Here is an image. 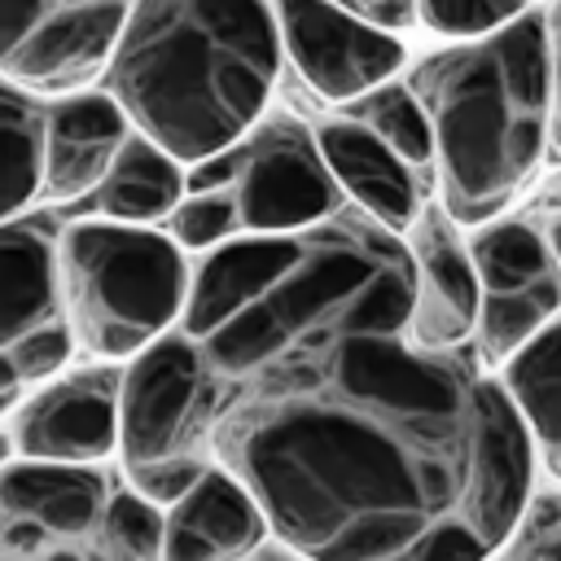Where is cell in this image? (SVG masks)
Instances as JSON below:
<instances>
[{
	"label": "cell",
	"mask_w": 561,
	"mask_h": 561,
	"mask_svg": "<svg viewBox=\"0 0 561 561\" xmlns=\"http://www.w3.org/2000/svg\"><path fill=\"white\" fill-rule=\"evenodd\" d=\"M408 311V237L355 202L197 259L180 324L219 373L215 460L259 495L285 552L500 557L535 491L500 368L478 342H412Z\"/></svg>",
	"instance_id": "cell-1"
},
{
	"label": "cell",
	"mask_w": 561,
	"mask_h": 561,
	"mask_svg": "<svg viewBox=\"0 0 561 561\" xmlns=\"http://www.w3.org/2000/svg\"><path fill=\"white\" fill-rule=\"evenodd\" d=\"M280 53L276 0H131L105 88L136 131L193 167L267 114Z\"/></svg>",
	"instance_id": "cell-2"
},
{
	"label": "cell",
	"mask_w": 561,
	"mask_h": 561,
	"mask_svg": "<svg viewBox=\"0 0 561 561\" xmlns=\"http://www.w3.org/2000/svg\"><path fill=\"white\" fill-rule=\"evenodd\" d=\"M430 127L438 202L478 228L535 180L552 145V35L526 9L500 31L456 39L408 70Z\"/></svg>",
	"instance_id": "cell-3"
},
{
	"label": "cell",
	"mask_w": 561,
	"mask_h": 561,
	"mask_svg": "<svg viewBox=\"0 0 561 561\" xmlns=\"http://www.w3.org/2000/svg\"><path fill=\"white\" fill-rule=\"evenodd\" d=\"M61 302L88 359H131L171 333L193 294L188 250L153 224L83 215L57 237Z\"/></svg>",
	"instance_id": "cell-4"
},
{
	"label": "cell",
	"mask_w": 561,
	"mask_h": 561,
	"mask_svg": "<svg viewBox=\"0 0 561 561\" xmlns=\"http://www.w3.org/2000/svg\"><path fill=\"white\" fill-rule=\"evenodd\" d=\"M219 373L184 324L149 342L123 368V473L136 491L175 504L215 465Z\"/></svg>",
	"instance_id": "cell-5"
},
{
	"label": "cell",
	"mask_w": 561,
	"mask_h": 561,
	"mask_svg": "<svg viewBox=\"0 0 561 561\" xmlns=\"http://www.w3.org/2000/svg\"><path fill=\"white\" fill-rule=\"evenodd\" d=\"M188 188H228L245 237L298 232L351 202L320 149L316 127L294 114H263L228 149L193 162Z\"/></svg>",
	"instance_id": "cell-6"
},
{
	"label": "cell",
	"mask_w": 561,
	"mask_h": 561,
	"mask_svg": "<svg viewBox=\"0 0 561 561\" xmlns=\"http://www.w3.org/2000/svg\"><path fill=\"white\" fill-rule=\"evenodd\" d=\"M61 224L53 206L35 215L4 219L0 232V359H4V408L18 403L22 386L57 377L75 346V329L61 302L57 237Z\"/></svg>",
	"instance_id": "cell-7"
},
{
	"label": "cell",
	"mask_w": 561,
	"mask_h": 561,
	"mask_svg": "<svg viewBox=\"0 0 561 561\" xmlns=\"http://www.w3.org/2000/svg\"><path fill=\"white\" fill-rule=\"evenodd\" d=\"M114 495L101 460L9 456L0 473V557H92V535Z\"/></svg>",
	"instance_id": "cell-8"
},
{
	"label": "cell",
	"mask_w": 561,
	"mask_h": 561,
	"mask_svg": "<svg viewBox=\"0 0 561 561\" xmlns=\"http://www.w3.org/2000/svg\"><path fill=\"white\" fill-rule=\"evenodd\" d=\"M131 0H0L4 79L44 96L75 92L105 70Z\"/></svg>",
	"instance_id": "cell-9"
},
{
	"label": "cell",
	"mask_w": 561,
	"mask_h": 561,
	"mask_svg": "<svg viewBox=\"0 0 561 561\" xmlns=\"http://www.w3.org/2000/svg\"><path fill=\"white\" fill-rule=\"evenodd\" d=\"M285 57L307 88L333 105L364 96L394 79L408 48L394 31L333 4V0H276Z\"/></svg>",
	"instance_id": "cell-10"
},
{
	"label": "cell",
	"mask_w": 561,
	"mask_h": 561,
	"mask_svg": "<svg viewBox=\"0 0 561 561\" xmlns=\"http://www.w3.org/2000/svg\"><path fill=\"white\" fill-rule=\"evenodd\" d=\"M9 456L35 460H105L118 456L123 438V368L101 359V368H79L31 390L22 403L4 408Z\"/></svg>",
	"instance_id": "cell-11"
},
{
	"label": "cell",
	"mask_w": 561,
	"mask_h": 561,
	"mask_svg": "<svg viewBox=\"0 0 561 561\" xmlns=\"http://www.w3.org/2000/svg\"><path fill=\"white\" fill-rule=\"evenodd\" d=\"M460 219L438 202L416 215L403 232L412 250V311L408 333L421 346H465L478 337L482 316V280L469 241L460 237Z\"/></svg>",
	"instance_id": "cell-12"
},
{
	"label": "cell",
	"mask_w": 561,
	"mask_h": 561,
	"mask_svg": "<svg viewBox=\"0 0 561 561\" xmlns=\"http://www.w3.org/2000/svg\"><path fill=\"white\" fill-rule=\"evenodd\" d=\"M131 118L110 88L101 92H57L48 101V145H44V193L39 206H66L92 197L131 136Z\"/></svg>",
	"instance_id": "cell-13"
},
{
	"label": "cell",
	"mask_w": 561,
	"mask_h": 561,
	"mask_svg": "<svg viewBox=\"0 0 561 561\" xmlns=\"http://www.w3.org/2000/svg\"><path fill=\"white\" fill-rule=\"evenodd\" d=\"M320 149L337 175V184L346 188V197L368 210L373 219H381L394 232H408L416 224V215L425 210V175L416 162H408L386 136H377L368 123H359L355 114H333L324 123H316Z\"/></svg>",
	"instance_id": "cell-14"
},
{
	"label": "cell",
	"mask_w": 561,
	"mask_h": 561,
	"mask_svg": "<svg viewBox=\"0 0 561 561\" xmlns=\"http://www.w3.org/2000/svg\"><path fill=\"white\" fill-rule=\"evenodd\" d=\"M272 522L259 495L228 469L210 465L175 504H167V557L171 561H228L263 552Z\"/></svg>",
	"instance_id": "cell-15"
},
{
	"label": "cell",
	"mask_w": 561,
	"mask_h": 561,
	"mask_svg": "<svg viewBox=\"0 0 561 561\" xmlns=\"http://www.w3.org/2000/svg\"><path fill=\"white\" fill-rule=\"evenodd\" d=\"M188 193V162H180L167 145L145 131H131L110 162L101 188L92 193V210L127 224H167V215Z\"/></svg>",
	"instance_id": "cell-16"
},
{
	"label": "cell",
	"mask_w": 561,
	"mask_h": 561,
	"mask_svg": "<svg viewBox=\"0 0 561 561\" xmlns=\"http://www.w3.org/2000/svg\"><path fill=\"white\" fill-rule=\"evenodd\" d=\"M548 482H561V311L500 364Z\"/></svg>",
	"instance_id": "cell-17"
},
{
	"label": "cell",
	"mask_w": 561,
	"mask_h": 561,
	"mask_svg": "<svg viewBox=\"0 0 561 561\" xmlns=\"http://www.w3.org/2000/svg\"><path fill=\"white\" fill-rule=\"evenodd\" d=\"M44 145H48L44 92L4 79V92H0V206H4V219L39 206Z\"/></svg>",
	"instance_id": "cell-18"
},
{
	"label": "cell",
	"mask_w": 561,
	"mask_h": 561,
	"mask_svg": "<svg viewBox=\"0 0 561 561\" xmlns=\"http://www.w3.org/2000/svg\"><path fill=\"white\" fill-rule=\"evenodd\" d=\"M342 110L355 114L359 123H368L377 136H386L408 162H416L421 171L434 175V127H430V114L408 79L403 83L386 79V83L368 88L364 96L342 101Z\"/></svg>",
	"instance_id": "cell-19"
},
{
	"label": "cell",
	"mask_w": 561,
	"mask_h": 561,
	"mask_svg": "<svg viewBox=\"0 0 561 561\" xmlns=\"http://www.w3.org/2000/svg\"><path fill=\"white\" fill-rule=\"evenodd\" d=\"M92 557L110 561H158L167 557V508L136 491L131 482H114V495L92 535Z\"/></svg>",
	"instance_id": "cell-20"
},
{
	"label": "cell",
	"mask_w": 561,
	"mask_h": 561,
	"mask_svg": "<svg viewBox=\"0 0 561 561\" xmlns=\"http://www.w3.org/2000/svg\"><path fill=\"white\" fill-rule=\"evenodd\" d=\"M167 232L188 254H210V250L245 237L241 210H237V202H232L228 188H188L180 197V206L167 215Z\"/></svg>",
	"instance_id": "cell-21"
},
{
	"label": "cell",
	"mask_w": 561,
	"mask_h": 561,
	"mask_svg": "<svg viewBox=\"0 0 561 561\" xmlns=\"http://www.w3.org/2000/svg\"><path fill=\"white\" fill-rule=\"evenodd\" d=\"M500 557H513V561H561V482L543 486V491H530Z\"/></svg>",
	"instance_id": "cell-22"
},
{
	"label": "cell",
	"mask_w": 561,
	"mask_h": 561,
	"mask_svg": "<svg viewBox=\"0 0 561 561\" xmlns=\"http://www.w3.org/2000/svg\"><path fill=\"white\" fill-rule=\"evenodd\" d=\"M522 13H526V0H416L421 26H430L434 35H456V39L500 31Z\"/></svg>",
	"instance_id": "cell-23"
},
{
	"label": "cell",
	"mask_w": 561,
	"mask_h": 561,
	"mask_svg": "<svg viewBox=\"0 0 561 561\" xmlns=\"http://www.w3.org/2000/svg\"><path fill=\"white\" fill-rule=\"evenodd\" d=\"M333 4H342V9H351V13H359V18H368V22H377V26H386V31L421 26L416 0H333Z\"/></svg>",
	"instance_id": "cell-24"
},
{
	"label": "cell",
	"mask_w": 561,
	"mask_h": 561,
	"mask_svg": "<svg viewBox=\"0 0 561 561\" xmlns=\"http://www.w3.org/2000/svg\"><path fill=\"white\" fill-rule=\"evenodd\" d=\"M548 35H552V149L561 153V0L548 9Z\"/></svg>",
	"instance_id": "cell-25"
},
{
	"label": "cell",
	"mask_w": 561,
	"mask_h": 561,
	"mask_svg": "<svg viewBox=\"0 0 561 561\" xmlns=\"http://www.w3.org/2000/svg\"><path fill=\"white\" fill-rule=\"evenodd\" d=\"M535 219L543 224V232H548V241H552V250H557V259H561V202L535 206Z\"/></svg>",
	"instance_id": "cell-26"
},
{
	"label": "cell",
	"mask_w": 561,
	"mask_h": 561,
	"mask_svg": "<svg viewBox=\"0 0 561 561\" xmlns=\"http://www.w3.org/2000/svg\"><path fill=\"white\" fill-rule=\"evenodd\" d=\"M543 202H561V175H552V180H548V188L535 197V206H543Z\"/></svg>",
	"instance_id": "cell-27"
}]
</instances>
